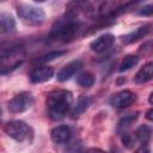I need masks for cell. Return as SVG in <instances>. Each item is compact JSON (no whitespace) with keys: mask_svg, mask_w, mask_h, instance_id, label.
Wrapping results in <instances>:
<instances>
[{"mask_svg":"<svg viewBox=\"0 0 153 153\" xmlns=\"http://www.w3.org/2000/svg\"><path fill=\"white\" fill-rule=\"evenodd\" d=\"M72 103H73V94L71 91L63 88L53 90L51 92L48 93L45 99L49 117L55 121L63 118L72 108Z\"/></svg>","mask_w":153,"mask_h":153,"instance_id":"6da1fadb","label":"cell"},{"mask_svg":"<svg viewBox=\"0 0 153 153\" xmlns=\"http://www.w3.org/2000/svg\"><path fill=\"white\" fill-rule=\"evenodd\" d=\"M79 30H80V23L78 20H74L73 17L67 14L66 19L59 20L53 26L50 35L54 39H57L61 42H69L75 38Z\"/></svg>","mask_w":153,"mask_h":153,"instance_id":"7a4b0ae2","label":"cell"},{"mask_svg":"<svg viewBox=\"0 0 153 153\" xmlns=\"http://www.w3.org/2000/svg\"><path fill=\"white\" fill-rule=\"evenodd\" d=\"M25 53L22 48L14 47L5 50L0 55V75L7 74L17 69L24 61Z\"/></svg>","mask_w":153,"mask_h":153,"instance_id":"3957f363","label":"cell"},{"mask_svg":"<svg viewBox=\"0 0 153 153\" xmlns=\"http://www.w3.org/2000/svg\"><path fill=\"white\" fill-rule=\"evenodd\" d=\"M17 14L23 23L32 26L41 25L45 19V13L42 8L35 7L27 4H18L17 5Z\"/></svg>","mask_w":153,"mask_h":153,"instance_id":"277c9868","label":"cell"},{"mask_svg":"<svg viewBox=\"0 0 153 153\" xmlns=\"http://www.w3.org/2000/svg\"><path fill=\"white\" fill-rule=\"evenodd\" d=\"M4 131L12 137L13 140L18 142H23L26 140H30L32 136V129L23 121L14 120L10 121L4 126Z\"/></svg>","mask_w":153,"mask_h":153,"instance_id":"5b68a950","label":"cell"},{"mask_svg":"<svg viewBox=\"0 0 153 153\" xmlns=\"http://www.w3.org/2000/svg\"><path fill=\"white\" fill-rule=\"evenodd\" d=\"M33 103H35V99L31 92H20L8 102L7 106L11 112L19 114L30 109L33 105Z\"/></svg>","mask_w":153,"mask_h":153,"instance_id":"8992f818","label":"cell"},{"mask_svg":"<svg viewBox=\"0 0 153 153\" xmlns=\"http://www.w3.org/2000/svg\"><path fill=\"white\" fill-rule=\"evenodd\" d=\"M136 100V94L129 90H123L115 93L110 98V105L117 109H123L131 105Z\"/></svg>","mask_w":153,"mask_h":153,"instance_id":"52a82bcc","label":"cell"},{"mask_svg":"<svg viewBox=\"0 0 153 153\" xmlns=\"http://www.w3.org/2000/svg\"><path fill=\"white\" fill-rule=\"evenodd\" d=\"M114 43H115V36L112 33H104L97 37L96 39H93L90 43V48L94 53H103L110 49Z\"/></svg>","mask_w":153,"mask_h":153,"instance_id":"ba28073f","label":"cell"},{"mask_svg":"<svg viewBox=\"0 0 153 153\" xmlns=\"http://www.w3.org/2000/svg\"><path fill=\"white\" fill-rule=\"evenodd\" d=\"M53 75H54L53 67H50V66H39V67H36L35 69H32V72L30 73V80L33 84L44 82V81H48L49 79H51Z\"/></svg>","mask_w":153,"mask_h":153,"instance_id":"9c48e42d","label":"cell"},{"mask_svg":"<svg viewBox=\"0 0 153 153\" xmlns=\"http://www.w3.org/2000/svg\"><path fill=\"white\" fill-rule=\"evenodd\" d=\"M81 67H82V61L81 60H73V61L68 62L57 73V80L59 81H66V80L71 79Z\"/></svg>","mask_w":153,"mask_h":153,"instance_id":"30bf717a","label":"cell"},{"mask_svg":"<svg viewBox=\"0 0 153 153\" xmlns=\"http://www.w3.org/2000/svg\"><path fill=\"white\" fill-rule=\"evenodd\" d=\"M72 136V131L67 126H57L50 131V137L55 143H65Z\"/></svg>","mask_w":153,"mask_h":153,"instance_id":"8fae6325","label":"cell"},{"mask_svg":"<svg viewBox=\"0 0 153 153\" xmlns=\"http://www.w3.org/2000/svg\"><path fill=\"white\" fill-rule=\"evenodd\" d=\"M152 76H153V63L147 62L137 71V73L134 76V81L136 84H145V82L149 81L152 79Z\"/></svg>","mask_w":153,"mask_h":153,"instance_id":"7c38bea8","label":"cell"},{"mask_svg":"<svg viewBox=\"0 0 153 153\" xmlns=\"http://www.w3.org/2000/svg\"><path fill=\"white\" fill-rule=\"evenodd\" d=\"M149 32V25H145V26H140L137 27L135 31L133 32H129L127 35H124L122 37V42L124 44H130V43H134L141 38H143L147 33Z\"/></svg>","mask_w":153,"mask_h":153,"instance_id":"4fadbf2b","label":"cell"},{"mask_svg":"<svg viewBox=\"0 0 153 153\" xmlns=\"http://www.w3.org/2000/svg\"><path fill=\"white\" fill-rule=\"evenodd\" d=\"M16 30V22L11 14L2 13L0 14V32L11 33Z\"/></svg>","mask_w":153,"mask_h":153,"instance_id":"5bb4252c","label":"cell"},{"mask_svg":"<svg viewBox=\"0 0 153 153\" xmlns=\"http://www.w3.org/2000/svg\"><path fill=\"white\" fill-rule=\"evenodd\" d=\"M151 134H152V130H151V128L148 127V126H140L137 129H136V131H135V137H136V140L140 142V143H142V145H146L148 141H149V139H151Z\"/></svg>","mask_w":153,"mask_h":153,"instance_id":"9a60e30c","label":"cell"},{"mask_svg":"<svg viewBox=\"0 0 153 153\" xmlns=\"http://www.w3.org/2000/svg\"><path fill=\"white\" fill-rule=\"evenodd\" d=\"M88 104H90V99H88L86 96H81V97L78 99L76 104L74 105V108H73V110H72V116H73V117H76V116L81 115V114L87 109Z\"/></svg>","mask_w":153,"mask_h":153,"instance_id":"2e32d148","label":"cell"},{"mask_svg":"<svg viewBox=\"0 0 153 153\" xmlns=\"http://www.w3.org/2000/svg\"><path fill=\"white\" fill-rule=\"evenodd\" d=\"M137 62H139V57H137L136 55H127V56H124V59L122 60L118 71H120V72L128 71V69H130L131 67H134Z\"/></svg>","mask_w":153,"mask_h":153,"instance_id":"e0dca14e","label":"cell"},{"mask_svg":"<svg viewBox=\"0 0 153 153\" xmlns=\"http://www.w3.org/2000/svg\"><path fill=\"white\" fill-rule=\"evenodd\" d=\"M76 82L81 86V87H91L93 84H94V76L92 73L90 72H85V73H81L78 78H76Z\"/></svg>","mask_w":153,"mask_h":153,"instance_id":"ac0fdd59","label":"cell"},{"mask_svg":"<svg viewBox=\"0 0 153 153\" xmlns=\"http://www.w3.org/2000/svg\"><path fill=\"white\" fill-rule=\"evenodd\" d=\"M137 115H139V112H135V114H133V115H129V116L123 117V118L120 121V123H118V131L126 130V128H128V127L137 118Z\"/></svg>","mask_w":153,"mask_h":153,"instance_id":"d6986e66","label":"cell"},{"mask_svg":"<svg viewBox=\"0 0 153 153\" xmlns=\"http://www.w3.org/2000/svg\"><path fill=\"white\" fill-rule=\"evenodd\" d=\"M63 54H65V51H62V50L51 51V53H49V54H45V55L38 57L36 61H37L38 63H45V62H49V61H51V60H55L56 57H59V56H61V55H63Z\"/></svg>","mask_w":153,"mask_h":153,"instance_id":"ffe728a7","label":"cell"},{"mask_svg":"<svg viewBox=\"0 0 153 153\" xmlns=\"http://www.w3.org/2000/svg\"><path fill=\"white\" fill-rule=\"evenodd\" d=\"M152 12H153V6H152V5L143 6V7L139 11V13H140L141 16H151V14H152Z\"/></svg>","mask_w":153,"mask_h":153,"instance_id":"44dd1931","label":"cell"},{"mask_svg":"<svg viewBox=\"0 0 153 153\" xmlns=\"http://www.w3.org/2000/svg\"><path fill=\"white\" fill-rule=\"evenodd\" d=\"M85 153H108V152H105L103 149H99V148H88Z\"/></svg>","mask_w":153,"mask_h":153,"instance_id":"7402d4cb","label":"cell"},{"mask_svg":"<svg viewBox=\"0 0 153 153\" xmlns=\"http://www.w3.org/2000/svg\"><path fill=\"white\" fill-rule=\"evenodd\" d=\"M152 114H153V109H149V110L146 112V118H147L148 121H152V120H153V117H152Z\"/></svg>","mask_w":153,"mask_h":153,"instance_id":"603a6c76","label":"cell"},{"mask_svg":"<svg viewBox=\"0 0 153 153\" xmlns=\"http://www.w3.org/2000/svg\"><path fill=\"white\" fill-rule=\"evenodd\" d=\"M135 153H149V149L146 148V147H141V148H139Z\"/></svg>","mask_w":153,"mask_h":153,"instance_id":"cb8c5ba5","label":"cell"},{"mask_svg":"<svg viewBox=\"0 0 153 153\" xmlns=\"http://www.w3.org/2000/svg\"><path fill=\"white\" fill-rule=\"evenodd\" d=\"M152 98H153V92H151V93H149V99H148V100H149V104H152V103H153V99H152Z\"/></svg>","mask_w":153,"mask_h":153,"instance_id":"d4e9b609","label":"cell"}]
</instances>
